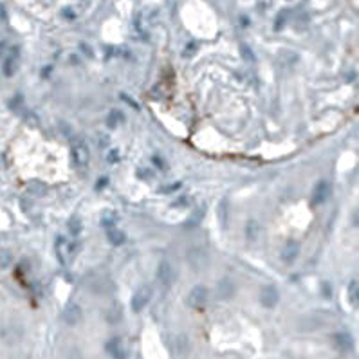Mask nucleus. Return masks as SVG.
<instances>
[{
  "mask_svg": "<svg viewBox=\"0 0 359 359\" xmlns=\"http://www.w3.org/2000/svg\"><path fill=\"white\" fill-rule=\"evenodd\" d=\"M298 254H300V242L291 238V240L285 242V246H283L282 251H280V260H282L285 265H291L296 262Z\"/></svg>",
  "mask_w": 359,
  "mask_h": 359,
  "instance_id": "6",
  "label": "nucleus"
},
{
  "mask_svg": "<svg viewBox=\"0 0 359 359\" xmlns=\"http://www.w3.org/2000/svg\"><path fill=\"white\" fill-rule=\"evenodd\" d=\"M260 233H262V226H260L256 220H249L246 222V228H244V235L249 242H256L260 238Z\"/></svg>",
  "mask_w": 359,
  "mask_h": 359,
  "instance_id": "15",
  "label": "nucleus"
},
{
  "mask_svg": "<svg viewBox=\"0 0 359 359\" xmlns=\"http://www.w3.org/2000/svg\"><path fill=\"white\" fill-rule=\"evenodd\" d=\"M258 301H260V305L265 307V309H275V307L278 305V301H280V293H278V289L275 287V285H264V287L260 289Z\"/></svg>",
  "mask_w": 359,
  "mask_h": 359,
  "instance_id": "4",
  "label": "nucleus"
},
{
  "mask_svg": "<svg viewBox=\"0 0 359 359\" xmlns=\"http://www.w3.org/2000/svg\"><path fill=\"white\" fill-rule=\"evenodd\" d=\"M82 220H80V217H72L71 220H69V231H71L72 236H78L80 233H82Z\"/></svg>",
  "mask_w": 359,
  "mask_h": 359,
  "instance_id": "22",
  "label": "nucleus"
},
{
  "mask_svg": "<svg viewBox=\"0 0 359 359\" xmlns=\"http://www.w3.org/2000/svg\"><path fill=\"white\" fill-rule=\"evenodd\" d=\"M186 301L191 309H197V311L204 309L208 303V289L204 285H195L188 293V300Z\"/></svg>",
  "mask_w": 359,
  "mask_h": 359,
  "instance_id": "5",
  "label": "nucleus"
},
{
  "mask_svg": "<svg viewBox=\"0 0 359 359\" xmlns=\"http://www.w3.org/2000/svg\"><path fill=\"white\" fill-rule=\"evenodd\" d=\"M137 177L143 179V181H152L153 170L152 168H145V166H141V168H137Z\"/></svg>",
  "mask_w": 359,
  "mask_h": 359,
  "instance_id": "27",
  "label": "nucleus"
},
{
  "mask_svg": "<svg viewBox=\"0 0 359 359\" xmlns=\"http://www.w3.org/2000/svg\"><path fill=\"white\" fill-rule=\"evenodd\" d=\"M347 300H348V303L354 307V309H358V307H359V280H352V282L348 283Z\"/></svg>",
  "mask_w": 359,
  "mask_h": 359,
  "instance_id": "17",
  "label": "nucleus"
},
{
  "mask_svg": "<svg viewBox=\"0 0 359 359\" xmlns=\"http://www.w3.org/2000/svg\"><path fill=\"white\" fill-rule=\"evenodd\" d=\"M240 51H242V56H244V58L249 60V62H254V56H253V51H251V47H248V45H242Z\"/></svg>",
  "mask_w": 359,
  "mask_h": 359,
  "instance_id": "31",
  "label": "nucleus"
},
{
  "mask_svg": "<svg viewBox=\"0 0 359 359\" xmlns=\"http://www.w3.org/2000/svg\"><path fill=\"white\" fill-rule=\"evenodd\" d=\"M190 204H191V197L181 195V197H177V199L171 202V208H188Z\"/></svg>",
  "mask_w": 359,
  "mask_h": 359,
  "instance_id": "25",
  "label": "nucleus"
},
{
  "mask_svg": "<svg viewBox=\"0 0 359 359\" xmlns=\"http://www.w3.org/2000/svg\"><path fill=\"white\" fill-rule=\"evenodd\" d=\"M106 240L110 242L112 246H123L125 242H127V235H125L123 230H119L118 226H116V228L106 230Z\"/></svg>",
  "mask_w": 359,
  "mask_h": 359,
  "instance_id": "16",
  "label": "nucleus"
},
{
  "mask_svg": "<svg viewBox=\"0 0 359 359\" xmlns=\"http://www.w3.org/2000/svg\"><path fill=\"white\" fill-rule=\"evenodd\" d=\"M175 269H173V265L168 262V260H163L159 265H157V280H159L161 285H165V287H170L173 280H175Z\"/></svg>",
  "mask_w": 359,
  "mask_h": 359,
  "instance_id": "8",
  "label": "nucleus"
},
{
  "mask_svg": "<svg viewBox=\"0 0 359 359\" xmlns=\"http://www.w3.org/2000/svg\"><path fill=\"white\" fill-rule=\"evenodd\" d=\"M186 260H188L190 267H191L193 271H202V267L208 264V253H206V249H202V248H191L188 251V256H186Z\"/></svg>",
  "mask_w": 359,
  "mask_h": 359,
  "instance_id": "7",
  "label": "nucleus"
},
{
  "mask_svg": "<svg viewBox=\"0 0 359 359\" xmlns=\"http://www.w3.org/2000/svg\"><path fill=\"white\" fill-rule=\"evenodd\" d=\"M56 256H58L60 264H67L69 258H71V253H69V242L65 240L63 236H58L56 238Z\"/></svg>",
  "mask_w": 359,
  "mask_h": 359,
  "instance_id": "12",
  "label": "nucleus"
},
{
  "mask_svg": "<svg viewBox=\"0 0 359 359\" xmlns=\"http://www.w3.org/2000/svg\"><path fill=\"white\" fill-rule=\"evenodd\" d=\"M106 350L112 354V359H128V358H127V352H125V348L121 347L119 339H116V338L106 343Z\"/></svg>",
  "mask_w": 359,
  "mask_h": 359,
  "instance_id": "18",
  "label": "nucleus"
},
{
  "mask_svg": "<svg viewBox=\"0 0 359 359\" xmlns=\"http://www.w3.org/2000/svg\"><path fill=\"white\" fill-rule=\"evenodd\" d=\"M204 210H206V208L202 206V208H199V210H197V211H193L191 213V218H190L188 220V226L190 228H193V226H197V224L200 222V218H202V215H204Z\"/></svg>",
  "mask_w": 359,
  "mask_h": 359,
  "instance_id": "26",
  "label": "nucleus"
},
{
  "mask_svg": "<svg viewBox=\"0 0 359 359\" xmlns=\"http://www.w3.org/2000/svg\"><path fill=\"white\" fill-rule=\"evenodd\" d=\"M83 318V311L82 307L78 305V303H69V305L65 307L63 311V321L69 327H74V325H78L80 321H82Z\"/></svg>",
  "mask_w": 359,
  "mask_h": 359,
  "instance_id": "9",
  "label": "nucleus"
},
{
  "mask_svg": "<svg viewBox=\"0 0 359 359\" xmlns=\"http://www.w3.org/2000/svg\"><path fill=\"white\" fill-rule=\"evenodd\" d=\"M4 51H6V42H0V56H2Z\"/></svg>",
  "mask_w": 359,
  "mask_h": 359,
  "instance_id": "38",
  "label": "nucleus"
},
{
  "mask_svg": "<svg viewBox=\"0 0 359 359\" xmlns=\"http://www.w3.org/2000/svg\"><path fill=\"white\" fill-rule=\"evenodd\" d=\"M181 186H183L181 183H173V184H170V186H163V188H159V191H163V193H171V191H177Z\"/></svg>",
  "mask_w": 359,
  "mask_h": 359,
  "instance_id": "32",
  "label": "nucleus"
},
{
  "mask_svg": "<svg viewBox=\"0 0 359 359\" xmlns=\"http://www.w3.org/2000/svg\"><path fill=\"white\" fill-rule=\"evenodd\" d=\"M25 119H27V123H33V127H36V125H38V118H36L33 112H31V114H27V116H25Z\"/></svg>",
  "mask_w": 359,
  "mask_h": 359,
  "instance_id": "35",
  "label": "nucleus"
},
{
  "mask_svg": "<svg viewBox=\"0 0 359 359\" xmlns=\"http://www.w3.org/2000/svg\"><path fill=\"white\" fill-rule=\"evenodd\" d=\"M106 161H108L110 165L118 163V161H119V150H116V148H114V150H110V152L106 153Z\"/></svg>",
  "mask_w": 359,
  "mask_h": 359,
  "instance_id": "30",
  "label": "nucleus"
},
{
  "mask_svg": "<svg viewBox=\"0 0 359 359\" xmlns=\"http://www.w3.org/2000/svg\"><path fill=\"white\" fill-rule=\"evenodd\" d=\"M217 218H218V224L222 226V230H226V228H228V222H230V200H228V197H224V199L218 200Z\"/></svg>",
  "mask_w": 359,
  "mask_h": 359,
  "instance_id": "11",
  "label": "nucleus"
},
{
  "mask_svg": "<svg viewBox=\"0 0 359 359\" xmlns=\"http://www.w3.org/2000/svg\"><path fill=\"white\" fill-rule=\"evenodd\" d=\"M17 56H9V58L4 62V67H2V72H4V76H13L15 72H17Z\"/></svg>",
  "mask_w": 359,
  "mask_h": 359,
  "instance_id": "21",
  "label": "nucleus"
},
{
  "mask_svg": "<svg viewBox=\"0 0 359 359\" xmlns=\"http://www.w3.org/2000/svg\"><path fill=\"white\" fill-rule=\"evenodd\" d=\"M150 298H152V289L148 287V285H143V287L137 289L136 293H134V296H132V300H130L132 312L139 314L150 303Z\"/></svg>",
  "mask_w": 359,
  "mask_h": 359,
  "instance_id": "3",
  "label": "nucleus"
},
{
  "mask_svg": "<svg viewBox=\"0 0 359 359\" xmlns=\"http://www.w3.org/2000/svg\"><path fill=\"white\" fill-rule=\"evenodd\" d=\"M118 220H119V215L116 211H105L101 215V228H105V230H110V228H116L118 226Z\"/></svg>",
  "mask_w": 359,
  "mask_h": 359,
  "instance_id": "19",
  "label": "nucleus"
},
{
  "mask_svg": "<svg viewBox=\"0 0 359 359\" xmlns=\"http://www.w3.org/2000/svg\"><path fill=\"white\" fill-rule=\"evenodd\" d=\"M71 155L74 165L80 168V170H85L90 163V152H88V145L83 139H74L71 147Z\"/></svg>",
  "mask_w": 359,
  "mask_h": 359,
  "instance_id": "1",
  "label": "nucleus"
},
{
  "mask_svg": "<svg viewBox=\"0 0 359 359\" xmlns=\"http://www.w3.org/2000/svg\"><path fill=\"white\" fill-rule=\"evenodd\" d=\"M105 123H106V127H108V128H118L119 125L125 123L123 110H119V108H112V110L106 114Z\"/></svg>",
  "mask_w": 359,
  "mask_h": 359,
  "instance_id": "13",
  "label": "nucleus"
},
{
  "mask_svg": "<svg viewBox=\"0 0 359 359\" xmlns=\"http://www.w3.org/2000/svg\"><path fill=\"white\" fill-rule=\"evenodd\" d=\"M152 161H153V165H157L161 170H166V163H165V159H163V157H159V155H153Z\"/></svg>",
  "mask_w": 359,
  "mask_h": 359,
  "instance_id": "33",
  "label": "nucleus"
},
{
  "mask_svg": "<svg viewBox=\"0 0 359 359\" xmlns=\"http://www.w3.org/2000/svg\"><path fill=\"white\" fill-rule=\"evenodd\" d=\"M332 341H334V345L339 348V350H350L354 345L352 336L348 334V332H336L334 338H332Z\"/></svg>",
  "mask_w": 359,
  "mask_h": 359,
  "instance_id": "14",
  "label": "nucleus"
},
{
  "mask_svg": "<svg viewBox=\"0 0 359 359\" xmlns=\"http://www.w3.org/2000/svg\"><path fill=\"white\" fill-rule=\"evenodd\" d=\"M235 295V282L231 278H222L217 283V298L218 300H231Z\"/></svg>",
  "mask_w": 359,
  "mask_h": 359,
  "instance_id": "10",
  "label": "nucleus"
},
{
  "mask_svg": "<svg viewBox=\"0 0 359 359\" xmlns=\"http://www.w3.org/2000/svg\"><path fill=\"white\" fill-rule=\"evenodd\" d=\"M352 224L356 226V228H359V208L354 211V215H352Z\"/></svg>",
  "mask_w": 359,
  "mask_h": 359,
  "instance_id": "36",
  "label": "nucleus"
},
{
  "mask_svg": "<svg viewBox=\"0 0 359 359\" xmlns=\"http://www.w3.org/2000/svg\"><path fill=\"white\" fill-rule=\"evenodd\" d=\"M106 184H108V177H100V179H98V184H96V190L105 188Z\"/></svg>",
  "mask_w": 359,
  "mask_h": 359,
  "instance_id": "34",
  "label": "nucleus"
},
{
  "mask_svg": "<svg viewBox=\"0 0 359 359\" xmlns=\"http://www.w3.org/2000/svg\"><path fill=\"white\" fill-rule=\"evenodd\" d=\"M29 193L31 195H38V197H40V195H43L45 193V191H47V186H45V184H42V183H38V181H35V183H31L29 184Z\"/></svg>",
  "mask_w": 359,
  "mask_h": 359,
  "instance_id": "24",
  "label": "nucleus"
},
{
  "mask_svg": "<svg viewBox=\"0 0 359 359\" xmlns=\"http://www.w3.org/2000/svg\"><path fill=\"white\" fill-rule=\"evenodd\" d=\"M289 17H291L289 9H282V11L276 15V18H275V25H273V29H275V31H282L283 27L289 24Z\"/></svg>",
  "mask_w": 359,
  "mask_h": 359,
  "instance_id": "20",
  "label": "nucleus"
},
{
  "mask_svg": "<svg viewBox=\"0 0 359 359\" xmlns=\"http://www.w3.org/2000/svg\"><path fill=\"white\" fill-rule=\"evenodd\" d=\"M330 195H332V186H330L329 181H318L316 186L312 188V193H311L312 206H321V204H325L330 199Z\"/></svg>",
  "mask_w": 359,
  "mask_h": 359,
  "instance_id": "2",
  "label": "nucleus"
},
{
  "mask_svg": "<svg viewBox=\"0 0 359 359\" xmlns=\"http://www.w3.org/2000/svg\"><path fill=\"white\" fill-rule=\"evenodd\" d=\"M188 347H190L188 338H186V336H184V334H181V336H179V338H177V341H175L177 352H179V354H181V356H183V354H186Z\"/></svg>",
  "mask_w": 359,
  "mask_h": 359,
  "instance_id": "23",
  "label": "nucleus"
},
{
  "mask_svg": "<svg viewBox=\"0 0 359 359\" xmlns=\"http://www.w3.org/2000/svg\"><path fill=\"white\" fill-rule=\"evenodd\" d=\"M11 264V254L9 251H0V267L4 269V267H9Z\"/></svg>",
  "mask_w": 359,
  "mask_h": 359,
  "instance_id": "28",
  "label": "nucleus"
},
{
  "mask_svg": "<svg viewBox=\"0 0 359 359\" xmlns=\"http://www.w3.org/2000/svg\"><path fill=\"white\" fill-rule=\"evenodd\" d=\"M106 145H108V137L106 136L100 137V147H106Z\"/></svg>",
  "mask_w": 359,
  "mask_h": 359,
  "instance_id": "37",
  "label": "nucleus"
},
{
  "mask_svg": "<svg viewBox=\"0 0 359 359\" xmlns=\"http://www.w3.org/2000/svg\"><path fill=\"white\" fill-rule=\"evenodd\" d=\"M121 100L125 101V103H128L130 106H134V110H139V108H141V106H139V103H137L136 100H132V98H128V94H125V92H121Z\"/></svg>",
  "mask_w": 359,
  "mask_h": 359,
  "instance_id": "29",
  "label": "nucleus"
}]
</instances>
